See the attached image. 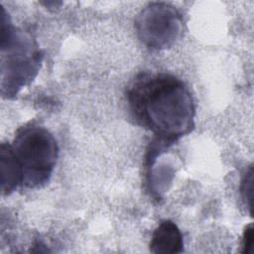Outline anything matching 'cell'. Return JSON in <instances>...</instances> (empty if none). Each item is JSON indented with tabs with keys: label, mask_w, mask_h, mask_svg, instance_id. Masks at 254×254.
I'll return each mask as SVG.
<instances>
[{
	"label": "cell",
	"mask_w": 254,
	"mask_h": 254,
	"mask_svg": "<svg viewBox=\"0 0 254 254\" xmlns=\"http://www.w3.org/2000/svg\"><path fill=\"white\" fill-rule=\"evenodd\" d=\"M128 110L155 138L174 144L194 127L195 106L187 84L167 72L141 71L126 89Z\"/></svg>",
	"instance_id": "6da1fadb"
},
{
	"label": "cell",
	"mask_w": 254,
	"mask_h": 254,
	"mask_svg": "<svg viewBox=\"0 0 254 254\" xmlns=\"http://www.w3.org/2000/svg\"><path fill=\"white\" fill-rule=\"evenodd\" d=\"M43 52L35 38L15 27L7 12L1 15V94L12 99L37 76L43 61Z\"/></svg>",
	"instance_id": "7a4b0ae2"
},
{
	"label": "cell",
	"mask_w": 254,
	"mask_h": 254,
	"mask_svg": "<svg viewBox=\"0 0 254 254\" xmlns=\"http://www.w3.org/2000/svg\"><path fill=\"white\" fill-rule=\"evenodd\" d=\"M10 144L21 170V187L31 190L44 187L50 181L59 157L54 135L44 126L29 122L16 131Z\"/></svg>",
	"instance_id": "3957f363"
},
{
	"label": "cell",
	"mask_w": 254,
	"mask_h": 254,
	"mask_svg": "<svg viewBox=\"0 0 254 254\" xmlns=\"http://www.w3.org/2000/svg\"><path fill=\"white\" fill-rule=\"evenodd\" d=\"M139 40L148 49L161 51L171 48L183 31L179 11L165 2H153L144 7L135 19Z\"/></svg>",
	"instance_id": "277c9868"
},
{
	"label": "cell",
	"mask_w": 254,
	"mask_h": 254,
	"mask_svg": "<svg viewBox=\"0 0 254 254\" xmlns=\"http://www.w3.org/2000/svg\"><path fill=\"white\" fill-rule=\"evenodd\" d=\"M149 246L150 251L155 254L183 252L184 241L180 228L172 220H162L155 228Z\"/></svg>",
	"instance_id": "5b68a950"
},
{
	"label": "cell",
	"mask_w": 254,
	"mask_h": 254,
	"mask_svg": "<svg viewBox=\"0 0 254 254\" xmlns=\"http://www.w3.org/2000/svg\"><path fill=\"white\" fill-rule=\"evenodd\" d=\"M0 171L3 194H10L19 186H22L21 170L9 142L2 143L0 147Z\"/></svg>",
	"instance_id": "8992f818"
},
{
	"label": "cell",
	"mask_w": 254,
	"mask_h": 254,
	"mask_svg": "<svg viewBox=\"0 0 254 254\" xmlns=\"http://www.w3.org/2000/svg\"><path fill=\"white\" fill-rule=\"evenodd\" d=\"M253 171L252 167L245 172L240 185V192L242 199L246 206L249 207L250 213H252V194H253Z\"/></svg>",
	"instance_id": "52a82bcc"
},
{
	"label": "cell",
	"mask_w": 254,
	"mask_h": 254,
	"mask_svg": "<svg viewBox=\"0 0 254 254\" xmlns=\"http://www.w3.org/2000/svg\"><path fill=\"white\" fill-rule=\"evenodd\" d=\"M253 243H254V229L253 225L249 224L245 227L243 234H242V242H241V247L242 253H252L253 251Z\"/></svg>",
	"instance_id": "ba28073f"
}]
</instances>
